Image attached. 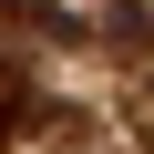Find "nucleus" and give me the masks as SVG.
Masks as SVG:
<instances>
[{
    "label": "nucleus",
    "instance_id": "1",
    "mask_svg": "<svg viewBox=\"0 0 154 154\" xmlns=\"http://www.w3.org/2000/svg\"><path fill=\"white\" fill-rule=\"evenodd\" d=\"M21 123H31V93H21V72H11V62H0V144H11Z\"/></svg>",
    "mask_w": 154,
    "mask_h": 154
},
{
    "label": "nucleus",
    "instance_id": "2",
    "mask_svg": "<svg viewBox=\"0 0 154 154\" xmlns=\"http://www.w3.org/2000/svg\"><path fill=\"white\" fill-rule=\"evenodd\" d=\"M113 41H123V51H144V41H154V11H134V0H123V11H113Z\"/></svg>",
    "mask_w": 154,
    "mask_h": 154
}]
</instances>
